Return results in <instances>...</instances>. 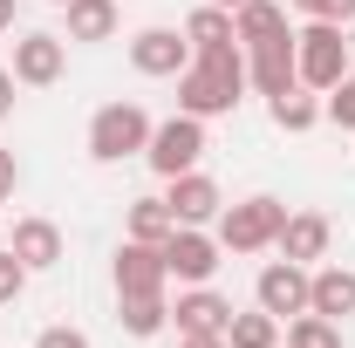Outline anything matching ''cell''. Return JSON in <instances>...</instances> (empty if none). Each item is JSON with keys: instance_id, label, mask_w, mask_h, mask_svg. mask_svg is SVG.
I'll return each instance as SVG.
<instances>
[{"instance_id": "cell-8", "label": "cell", "mask_w": 355, "mask_h": 348, "mask_svg": "<svg viewBox=\"0 0 355 348\" xmlns=\"http://www.w3.org/2000/svg\"><path fill=\"white\" fill-rule=\"evenodd\" d=\"M164 253L157 246H144V239H123V253H116V301H157L164 294Z\"/></svg>"}, {"instance_id": "cell-34", "label": "cell", "mask_w": 355, "mask_h": 348, "mask_svg": "<svg viewBox=\"0 0 355 348\" xmlns=\"http://www.w3.org/2000/svg\"><path fill=\"white\" fill-rule=\"evenodd\" d=\"M48 7H69V0H48Z\"/></svg>"}, {"instance_id": "cell-19", "label": "cell", "mask_w": 355, "mask_h": 348, "mask_svg": "<svg viewBox=\"0 0 355 348\" xmlns=\"http://www.w3.org/2000/svg\"><path fill=\"white\" fill-rule=\"evenodd\" d=\"M232 28H239V42H273V35H287V7H273V0H246L239 14H232Z\"/></svg>"}, {"instance_id": "cell-30", "label": "cell", "mask_w": 355, "mask_h": 348, "mask_svg": "<svg viewBox=\"0 0 355 348\" xmlns=\"http://www.w3.org/2000/svg\"><path fill=\"white\" fill-rule=\"evenodd\" d=\"M178 348H225V335H178Z\"/></svg>"}, {"instance_id": "cell-7", "label": "cell", "mask_w": 355, "mask_h": 348, "mask_svg": "<svg viewBox=\"0 0 355 348\" xmlns=\"http://www.w3.org/2000/svg\"><path fill=\"white\" fill-rule=\"evenodd\" d=\"M308 287H314V273L301 260H273V266H260V307L273 314V321H294V314H308Z\"/></svg>"}, {"instance_id": "cell-9", "label": "cell", "mask_w": 355, "mask_h": 348, "mask_svg": "<svg viewBox=\"0 0 355 348\" xmlns=\"http://www.w3.org/2000/svg\"><path fill=\"white\" fill-rule=\"evenodd\" d=\"M246 82L260 96H287L301 82V62H294V35H273V42H253V62H246Z\"/></svg>"}, {"instance_id": "cell-6", "label": "cell", "mask_w": 355, "mask_h": 348, "mask_svg": "<svg viewBox=\"0 0 355 348\" xmlns=\"http://www.w3.org/2000/svg\"><path fill=\"white\" fill-rule=\"evenodd\" d=\"M157 253H164V273H171V280H191V287H205V280L219 273V253H225V246H219V239H205L198 225H178V232L157 246Z\"/></svg>"}, {"instance_id": "cell-32", "label": "cell", "mask_w": 355, "mask_h": 348, "mask_svg": "<svg viewBox=\"0 0 355 348\" xmlns=\"http://www.w3.org/2000/svg\"><path fill=\"white\" fill-rule=\"evenodd\" d=\"M7 28H14V0H0V35H7Z\"/></svg>"}, {"instance_id": "cell-17", "label": "cell", "mask_w": 355, "mask_h": 348, "mask_svg": "<svg viewBox=\"0 0 355 348\" xmlns=\"http://www.w3.org/2000/svg\"><path fill=\"white\" fill-rule=\"evenodd\" d=\"M116 35V0H69V42H110Z\"/></svg>"}, {"instance_id": "cell-4", "label": "cell", "mask_w": 355, "mask_h": 348, "mask_svg": "<svg viewBox=\"0 0 355 348\" xmlns=\"http://www.w3.org/2000/svg\"><path fill=\"white\" fill-rule=\"evenodd\" d=\"M280 225H287V205L280 198H239V205L219 212V246L225 253H260V246L280 239Z\"/></svg>"}, {"instance_id": "cell-21", "label": "cell", "mask_w": 355, "mask_h": 348, "mask_svg": "<svg viewBox=\"0 0 355 348\" xmlns=\"http://www.w3.org/2000/svg\"><path fill=\"white\" fill-rule=\"evenodd\" d=\"M171 232H178V218H171V205H164V198H137V205H130V239L164 246Z\"/></svg>"}, {"instance_id": "cell-20", "label": "cell", "mask_w": 355, "mask_h": 348, "mask_svg": "<svg viewBox=\"0 0 355 348\" xmlns=\"http://www.w3.org/2000/svg\"><path fill=\"white\" fill-rule=\"evenodd\" d=\"M225 348H280V321L253 307V314H232L225 321Z\"/></svg>"}, {"instance_id": "cell-5", "label": "cell", "mask_w": 355, "mask_h": 348, "mask_svg": "<svg viewBox=\"0 0 355 348\" xmlns=\"http://www.w3.org/2000/svg\"><path fill=\"white\" fill-rule=\"evenodd\" d=\"M150 171L157 177H178V171H198V157H205V116H184L178 110L171 123H157L150 130Z\"/></svg>"}, {"instance_id": "cell-18", "label": "cell", "mask_w": 355, "mask_h": 348, "mask_svg": "<svg viewBox=\"0 0 355 348\" xmlns=\"http://www.w3.org/2000/svg\"><path fill=\"white\" fill-rule=\"evenodd\" d=\"M184 42L205 55V48H232V42H239V28H232V14H225V7H212V0H205V7L184 21Z\"/></svg>"}, {"instance_id": "cell-27", "label": "cell", "mask_w": 355, "mask_h": 348, "mask_svg": "<svg viewBox=\"0 0 355 348\" xmlns=\"http://www.w3.org/2000/svg\"><path fill=\"white\" fill-rule=\"evenodd\" d=\"M294 7L314 21H355V0H294Z\"/></svg>"}, {"instance_id": "cell-1", "label": "cell", "mask_w": 355, "mask_h": 348, "mask_svg": "<svg viewBox=\"0 0 355 348\" xmlns=\"http://www.w3.org/2000/svg\"><path fill=\"white\" fill-rule=\"evenodd\" d=\"M239 89H246L239 48H205L198 62L178 69V110H184V116H225V110L239 103Z\"/></svg>"}, {"instance_id": "cell-23", "label": "cell", "mask_w": 355, "mask_h": 348, "mask_svg": "<svg viewBox=\"0 0 355 348\" xmlns=\"http://www.w3.org/2000/svg\"><path fill=\"white\" fill-rule=\"evenodd\" d=\"M273 123H280V130H314V123H321V103L301 96V82H294L287 96H273Z\"/></svg>"}, {"instance_id": "cell-3", "label": "cell", "mask_w": 355, "mask_h": 348, "mask_svg": "<svg viewBox=\"0 0 355 348\" xmlns=\"http://www.w3.org/2000/svg\"><path fill=\"white\" fill-rule=\"evenodd\" d=\"M294 62H301V89H335L349 76V42H342V21H308L294 35Z\"/></svg>"}, {"instance_id": "cell-15", "label": "cell", "mask_w": 355, "mask_h": 348, "mask_svg": "<svg viewBox=\"0 0 355 348\" xmlns=\"http://www.w3.org/2000/svg\"><path fill=\"white\" fill-rule=\"evenodd\" d=\"M308 314H328V321H342V314H355V273L349 266H321L308 287Z\"/></svg>"}, {"instance_id": "cell-26", "label": "cell", "mask_w": 355, "mask_h": 348, "mask_svg": "<svg viewBox=\"0 0 355 348\" xmlns=\"http://www.w3.org/2000/svg\"><path fill=\"white\" fill-rule=\"evenodd\" d=\"M21 287H28V266L14 260V246H0V307L14 301V294H21Z\"/></svg>"}, {"instance_id": "cell-31", "label": "cell", "mask_w": 355, "mask_h": 348, "mask_svg": "<svg viewBox=\"0 0 355 348\" xmlns=\"http://www.w3.org/2000/svg\"><path fill=\"white\" fill-rule=\"evenodd\" d=\"M14 110V69H0V116Z\"/></svg>"}, {"instance_id": "cell-14", "label": "cell", "mask_w": 355, "mask_h": 348, "mask_svg": "<svg viewBox=\"0 0 355 348\" xmlns=\"http://www.w3.org/2000/svg\"><path fill=\"white\" fill-rule=\"evenodd\" d=\"M328 239H335V225H328V218L321 212H287V225H280V239H273V246H280V253H287V260H328Z\"/></svg>"}, {"instance_id": "cell-10", "label": "cell", "mask_w": 355, "mask_h": 348, "mask_svg": "<svg viewBox=\"0 0 355 348\" xmlns=\"http://www.w3.org/2000/svg\"><path fill=\"white\" fill-rule=\"evenodd\" d=\"M164 205H171L178 225H205V218H219V212H225L219 184H212L205 171H178V177H171V191H164Z\"/></svg>"}, {"instance_id": "cell-22", "label": "cell", "mask_w": 355, "mask_h": 348, "mask_svg": "<svg viewBox=\"0 0 355 348\" xmlns=\"http://www.w3.org/2000/svg\"><path fill=\"white\" fill-rule=\"evenodd\" d=\"M287 348H342V328L328 314H294L287 321Z\"/></svg>"}, {"instance_id": "cell-13", "label": "cell", "mask_w": 355, "mask_h": 348, "mask_svg": "<svg viewBox=\"0 0 355 348\" xmlns=\"http://www.w3.org/2000/svg\"><path fill=\"white\" fill-rule=\"evenodd\" d=\"M171 321H178V335H225L232 301H225V294H212V287H191V294H178Z\"/></svg>"}, {"instance_id": "cell-29", "label": "cell", "mask_w": 355, "mask_h": 348, "mask_svg": "<svg viewBox=\"0 0 355 348\" xmlns=\"http://www.w3.org/2000/svg\"><path fill=\"white\" fill-rule=\"evenodd\" d=\"M14 177H21V171H14V150H0V198L14 191Z\"/></svg>"}, {"instance_id": "cell-33", "label": "cell", "mask_w": 355, "mask_h": 348, "mask_svg": "<svg viewBox=\"0 0 355 348\" xmlns=\"http://www.w3.org/2000/svg\"><path fill=\"white\" fill-rule=\"evenodd\" d=\"M212 7H225V14H239V7H246V0H212Z\"/></svg>"}, {"instance_id": "cell-12", "label": "cell", "mask_w": 355, "mask_h": 348, "mask_svg": "<svg viewBox=\"0 0 355 348\" xmlns=\"http://www.w3.org/2000/svg\"><path fill=\"white\" fill-rule=\"evenodd\" d=\"M14 82H28V89L62 82V35H21L14 42Z\"/></svg>"}, {"instance_id": "cell-28", "label": "cell", "mask_w": 355, "mask_h": 348, "mask_svg": "<svg viewBox=\"0 0 355 348\" xmlns=\"http://www.w3.org/2000/svg\"><path fill=\"white\" fill-rule=\"evenodd\" d=\"M35 348H89V335H83V328H42Z\"/></svg>"}, {"instance_id": "cell-24", "label": "cell", "mask_w": 355, "mask_h": 348, "mask_svg": "<svg viewBox=\"0 0 355 348\" xmlns=\"http://www.w3.org/2000/svg\"><path fill=\"white\" fill-rule=\"evenodd\" d=\"M164 321H171L164 294H157V301H123V328H130V335H157Z\"/></svg>"}, {"instance_id": "cell-2", "label": "cell", "mask_w": 355, "mask_h": 348, "mask_svg": "<svg viewBox=\"0 0 355 348\" xmlns=\"http://www.w3.org/2000/svg\"><path fill=\"white\" fill-rule=\"evenodd\" d=\"M150 116L137 110V103H103L96 116H89V157H103V164H123V157H144L150 150Z\"/></svg>"}, {"instance_id": "cell-11", "label": "cell", "mask_w": 355, "mask_h": 348, "mask_svg": "<svg viewBox=\"0 0 355 348\" xmlns=\"http://www.w3.org/2000/svg\"><path fill=\"white\" fill-rule=\"evenodd\" d=\"M184 62H191V42L171 35V28H144V35L130 42V69L137 76H178Z\"/></svg>"}, {"instance_id": "cell-16", "label": "cell", "mask_w": 355, "mask_h": 348, "mask_svg": "<svg viewBox=\"0 0 355 348\" xmlns=\"http://www.w3.org/2000/svg\"><path fill=\"white\" fill-rule=\"evenodd\" d=\"M14 260L28 266V273L55 266V260H62V232H55L48 218H21V225H14Z\"/></svg>"}, {"instance_id": "cell-25", "label": "cell", "mask_w": 355, "mask_h": 348, "mask_svg": "<svg viewBox=\"0 0 355 348\" xmlns=\"http://www.w3.org/2000/svg\"><path fill=\"white\" fill-rule=\"evenodd\" d=\"M321 116H328V123H342V130H355V69H349V76H342L335 89H328Z\"/></svg>"}]
</instances>
